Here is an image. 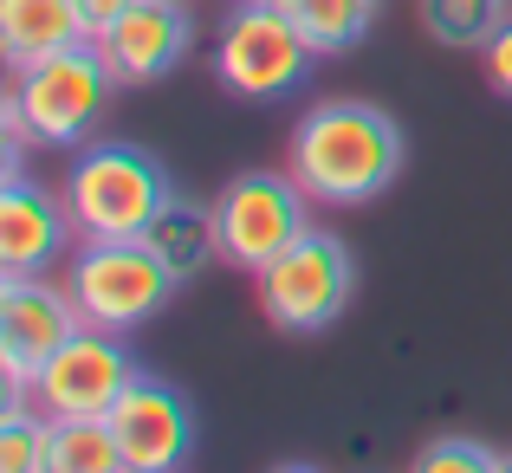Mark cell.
Segmentation results:
<instances>
[{
	"label": "cell",
	"mask_w": 512,
	"mask_h": 473,
	"mask_svg": "<svg viewBox=\"0 0 512 473\" xmlns=\"http://www.w3.org/2000/svg\"><path fill=\"white\" fill-rule=\"evenodd\" d=\"M65 208L78 240H143V227L169 208V169L137 143H85L65 169Z\"/></svg>",
	"instance_id": "3957f363"
},
{
	"label": "cell",
	"mask_w": 512,
	"mask_h": 473,
	"mask_svg": "<svg viewBox=\"0 0 512 473\" xmlns=\"http://www.w3.org/2000/svg\"><path fill=\"white\" fill-rule=\"evenodd\" d=\"M91 20L78 0H0V59L20 72L33 59H52L65 46H85Z\"/></svg>",
	"instance_id": "4fadbf2b"
},
{
	"label": "cell",
	"mask_w": 512,
	"mask_h": 473,
	"mask_svg": "<svg viewBox=\"0 0 512 473\" xmlns=\"http://www.w3.org/2000/svg\"><path fill=\"white\" fill-rule=\"evenodd\" d=\"M65 286H72L85 324H98V331H137L175 299V273L143 240H85Z\"/></svg>",
	"instance_id": "8992f818"
},
{
	"label": "cell",
	"mask_w": 512,
	"mask_h": 473,
	"mask_svg": "<svg viewBox=\"0 0 512 473\" xmlns=\"http://www.w3.org/2000/svg\"><path fill=\"white\" fill-rule=\"evenodd\" d=\"M72 208L65 195L39 188L26 169L0 175V273H46L72 247Z\"/></svg>",
	"instance_id": "7c38bea8"
},
{
	"label": "cell",
	"mask_w": 512,
	"mask_h": 473,
	"mask_svg": "<svg viewBox=\"0 0 512 473\" xmlns=\"http://www.w3.org/2000/svg\"><path fill=\"white\" fill-rule=\"evenodd\" d=\"M78 324H85V312H78L72 286H52L39 273H0V370L20 396Z\"/></svg>",
	"instance_id": "9c48e42d"
},
{
	"label": "cell",
	"mask_w": 512,
	"mask_h": 473,
	"mask_svg": "<svg viewBox=\"0 0 512 473\" xmlns=\"http://www.w3.org/2000/svg\"><path fill=\"white\" fill-rule=\"evenodd\" d=\"M279 7H286V20L318 46V59H325V52H350L370 33L383 0H279Z\"/></svg>",
	"instance_id": "2e32d148"
},
{
	"label": "cell",
	"mask_w": 512,
	"mask_h": 473,
	"mask_svg": "<svg viewBox=\"0 0 512 473\" xmlns=\"http://www.w3.org/2000/svg\"><path fill=\"white\" fill-rule=\"evenodd\" d=\"M143 247L175 273V286L201 279L214 260H221V221H214V201H188V195H169V208L143 227Z\"/></svg>",
	"instance_id": "5bb4252c"
},
{
	"label": "cell",
	"mask_w": 512,
	"mask_h": 473,
	"mask_svg": "<svg viewBox=\"0 0 512 473\" xmlns=\"http://www.w3.org/2000/svg\"><path fill=\"white\" fill-rule=\"evenodd\" d=\"M78 7H85V20H91V33H104V26L117 20V13H130L137 7V0H78Z\"/></svg>",
	"instance_id": "44dd1931"
},
{
	"label": "cell",
	"mask_w": 512,
	"mask_h": 473,
	"mask_svg": "<svg viewBox=\"0 0 512 473\" xmlns=\"http://www.w3.org/2000/svg\"><path fill=\"white\" fill-rule=\"evenodd\" d=\"M137 383V357H130L124 331H98V324H78L59 344V357L33 376V409L46 422H104L117 409V396Z\"/></svg>",
	"instance_id": "ba28073f"
},
{
	"label": "cell",
	"mask_w": 512,
	"mask_h": 473,
	"mask_svg": "<svg viewBox=\"0 0 512 473\" xmlns=\"http://www.w3.org/2000/svg\"><path fill=\"white\" fill-rule=\"evenodd\" d=\"M91 46L104 52L117 85H156L195 46V20L182 0H137L130 13H117L104 33H91Z\"/></svg>",
	"instance_id": "8fae6325"
},
{
	"label": "cell",
	"mask_w": 512,
	"mask_h": 473,
	"mask_svg": "<svg viewBox=\"0 0 512 473\" xmlns=\"http://www.w3.org/2000/svg\"><path fill=\"white\" fill-rule=\"evenodd\" d=\"M480 72H487V85L500 91V98H512V13L500 20V33L480 46Z\"/></svg>",
	"instance_id": "ffe728a7"
},
{
	"label": "cell",
	"mask_w": 512,
	"mask_h": 473,
	"mask_svg": "<svg viewBox=\"0 0 512 473\" xmlns=\"http://www.w3.org/2000/svg\"><path fill=\"white\" fill-rule=\"evenodd\" d=\"M46 435L52 422L33 409V396L13 389L7 415H0V473H46Z\"/></svg>",
	"instance_id": "ac0fdd59"
},
{
	"label": "cell",
	"mask_w": 512,
	"mask_h": 473,
	"mask_svg": "<svg viewBox=\"0 0 512 473\" xmlns=\"http://www.w3.org/2000/svg\"><path fill=\"white\" fill-rule=\"evenodd\" d=\"M415 13H422V33L435 39V46L480 52L493 33H500V20L512 13V0H415Z\"/></svg>",
	"instance_id": "9a60e30c"
},
{
	"label": "cell",
	"mask_w": 512,
	"mask_h": 473,
	"mask_svg": "<svg viewBox=\"0 0 512 473\" xmlns=\"http://www.w3.org/2000/svg\"><path fill=\"white\" fill-rule=\"evenodd\" d=\"M318 46L286 20L279 0H234L221 39H214V78L247 104H273L312 78Z\"/></svg>",
	"instance_id": "5b68a950"
},
{
	"label": "cell",
	"mask_w": 512,
	"mask_h": 473,
	"mask_svg": "<svg viewBox=\"0 0 512 473\" xmlns=\"http://www.w3.org/2000/svg\"><path fill=\"white\" fill-rule=\"evenodd\" d=\"M318 201L292 182V169H247L214 195V221H221V266H240V273H260L266 260L292 247V240L312 227Z\"/></svg>",
	"instance_id": "52a82bcc"
},
{
	"label": "cell",
	"mask_w": 512,
	"mask_h": 473,
	"mask_svg": "<svg viewBox=\"0 0 512 473\" xmlns=\"http://www.w3.org/2000/svg\"><path fill=\"white\" fill-rule=\"evenodd\" d=\"M500 473H512V454H506V467H500Z\"/></svg>",
	"instance_id": "603a6c76"
},
{
	"label": "cell",
	"mask_w": 512,
	"mask_h": 473,
	"mask_svg": "<svg viewBox=\"0 0 512 473\" xmlns=\"http://www.w3.org/2000/svg\"><path fill=\"white\" fill-rule=\"evenodd\" d=\"M260 312L273 331L286 337H318L350 312V292H357V260L338 234L325 227H305L279 260H266L260 273Z\"/></svg>",
	"instance_id": "277c9868"
},
{
	"label": "cell",
	"mask_w": 512,
	"mask_h": 473,
	"mask_svg": "<svg viewBox=\"0 0 512 473\" xmlns=\"http://www.w3.org/2000/svg\"><path fill=\"white\" fill-rule=\"evenodd\" d=\"M273 473H325V467H312V461H286V467H273Z\"/></svg>",
	"instance_id": "7402d4cb"
},
{
	"label": "cell",
	"mask_w": 512,
	"mask_h": 473,
	"mask_svg": "<svg viewBox=\"0 0 512 473\" xmlns=\"http://www.w3.org/2000/svg\"><path fill=\"white\" fill-rule=\"evenodd\" d=\"M104 422H111L130 473H182L188 454H195V402L169 376L137 370V383L117 396V409Z\"/></svg>",
	"instance_id": "30bf717a"
},
{
	"label": "cell",
	"mask_w": 512,
	"mask_h": 473,
	"mask_svg": "<svg viewBox=\"0 0 512 473\" xmlns=\"http://www.w3.org/2000/svg\"><path fill=\"white\" fill-rule=\"evenodd\" d=\"M500 467H506V454L487 448L480 435H435L415 454L409 473H500Z\"/></svg>",
	"instance_id": "d6986e66"
},
{
	"label": "cell",
	"mask_w": 512,
	"mask_h": 473,
	"mask_svg": "<svg viewBox=\"0 0 512 473\" xmlns=\"http://www.w3.org/2000/svg\"><path fill=\"white\" fill-rule=\"evenodd\" d=\"M117 78L104 65V52L91 46H65L52 59H33L13 72L7 98H0V130H7V169H20V150H85L98 130L104 104H111Z\"/></svg>",
	"instance_id": "7a4b0ae2"
},
{
	"label": "cell",
	"mask_w": 512,
	"mask_h": 473,
	"mask_svg": "<svg viewBox=\"0 0 512 473\" xmlns=\"http://www.w3.org/2000/svg\"><path fill=\"white\" fill-rule=\"evenodd\" d=\"M46 473H130L111 422H52Z\"/></svg>",
	"instance_id": "e0dca14e"
},
{
	"label": "cell",
	"mask_w": 512,
	"mask_h": 473,
	"mask_svg": "<svg viewBox=\"0 0 512 473\" xmlns=\"http://www.w3.org/2000/svg\"><path fill=\"white\" fill-rule=\"evenodd\" d=\"M286 169L318 208H363L402 175V124L363 98H331L292 124Z\"/></svg>",
	"instance_id": "6da1fadb"
}]
</instances>
